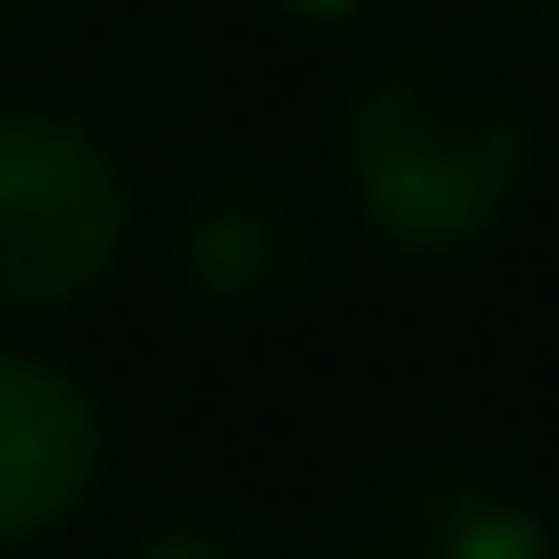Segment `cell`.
<instances>
[{
  "label": "cell",
  "mask_w": 559,
  "mask_h": 559,
  "mask_svg": "<svg viewBox=\"0 0 559 559\" xmlns=\"http://www.w3.org/2000/svg\"><path fill=\"white\" fill-rule=\"evenodd\" d=\"M334 157L354 216L403 255H462L521 216L540 187L531 98L462 39H393L354 69L334 108Z\"/></svg>",
  "instance_id": "1"
},
{
  "label": "cell",
  "mask_w": 559,
  "mask_h": 559,
  "mask_svg": "<svg viewBox=\"0 0 559 559\" xmlns=\"http://www.w3.org/2000/svg\"><path fill=\"white\" fill-rule=\"evenodd\" d=\"M128 157L49 98H0V324L59 314L128 255Z\"/></svg>",
  "instance_id": "2"
},
{
  "label": "cell",
  "mask_w": 559,
  "mask_h": 559,
  "mask_svg": "<svg viewBox=\"0 0 559 559\" xmlns=\"http://www.w3.org/2000/svg\"><path fill=\"white\" fill-rule=\"evenodd\" d=\"M98 472H108L98 393L49 354L0 344V550L69 531L98 501Z\"/></svg>",
  "instance_id": "3"
},
{
  "label": "cell",
  "mask_w": 559,
  "mask_h": 559,
  "mask_svg": "<svg viewBox=\"0 0 559 559\" xmlns=\"http://www.w3.org/2000/svg\"><path fill=\"white\" fill-rule=\"evenodd\" d=\"M344 559H550V521L472 462H403L364 491Z\"/></svg>",
  "instance_id": "4"
},
{
  "label": "cell",
  "mask_w": 559,
  "mask_h": 559,
  "mask_svg": "<svg viewBox=\"0 0 559 559\" xmlns=\"http://www.w3.org/2000/svg\"><path fill=\"white\" fill-rule=\"evenodd\" d=\"M177 265L206 305H285L314 275V226L285 177L265 167H216L187 187L177 216Z\"/></svg>",
  "instance_id": "5"
},
{
  "label": "cell",
  "mask_w": 559,
  "mask_h": 559,
  "mask_svg": "<svg viewBox=\"0 0 559 559\" xmlns=\"http://www.w3.org/2000/svg\"><path fill=\"white\" fill-rule=\"evenodd\" d=\"M118 559H255L226 521H157L138 550H118Z\"/></svg>",
  "instance_id": "6"
},
{
  "label": "cell",
  "mask_w": 559,
  "mask_h": 559,
  "mask_svg": "<svg viewBox=\"0 0 559 559\" xmlns=\"http://www.w3.org/2000/svg\"><path fill=\"white\" fill-rule=\"evenodd\" d=\"M501 20H511L531 49H550V59H559V0H501Z\"/></svg>",
  "instance_id": "7"
},
{
  "label": "cell",
  "mask_w": 559,
  "mask_h": 559,
  "mask_svg": "<svg viewBox=\"0 0 559 559\" xmlns=\"http://www.w3.org/2000/svg\"><path fill=\"white\" fill-rule=\"evenodd\" d=\"M295 20H373V10H393V0H285Z\"/></svg>",
  "instance_id": "8"
}]
</instances>
